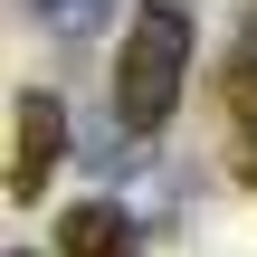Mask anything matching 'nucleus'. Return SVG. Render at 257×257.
<instances>
[{"label":"nucleus","mask_w":257,"mask_h":257,"mask_svg":"<svg viewBox=\"0 0 257 257\" xmlns=\"http://www.w3.org/2000/svg\"><path fill=\"white\" fill-rule=\"evenodd\" d=\"M10 257H48V248H10Z\"/></svg>","instance_id":"obj_7"},{"label":"nucleus","mask_w":257,"mask_h":257,"mask_svg":"<svg viewBox=\"0 0 257 257\" xmlns=\"http://www.w3.org/2000/svg\"><path fill=\"white\" fill-rule=\"evenodd\" d=\"M29 19L57 29V38H95V29L114 19V0H29Z\"/></svg>","instance_id":"obj_5"},{"label":"nucleus","mask_w":257,"mask_h":257,"mask_svg":"<svg viewBox=\"0 0 257 257\" xmlns=\"http://www.w3.org/2000/svg\"><path fill=\"white\" fill-rule=\"evenodd\" d=\"M219 105L238 114V134H257V10H238V38L219 57Z\"/></svg>","instance_id":"obj_4"},{"label":"nucleus","mask_w":257,"mask_h":257,"mask_svg":"<svg viewBox=\"0 0 257 257\" xmlns=\"http://www.w3.org/2000/svg\"><path fill=\"white\" fill-rule=\"evenodd\" d=\"M48 248H57V257H143V229H134L124 200H67Z\"/></svg>","instance_id":"obj_3"},{"label":"nucleus","mask_w":257,"mask_h":257,"mask_svg":"<svg viewBox=\"0 0 257 257\" xmlns=\"http://www.w3.org/2000/svg\"><path fill=\"white\" fill-rule=\"evenodd\" d=\"M191 57H200V19H191V0H134L124 48H114V124L153 143V134L181 114Z\"/></svg>","instance_id":"obj_1"},{"label":"nucleus","mask_w":257,"mask_h":257,"mask_svg":"<svg viewBox=\"0 0 257 257\" xmlns=\"http://www.w3.org/2000/svg\"><path fill=\"white\" fill-rule=\"evenodd\" d=\"M76 143V124H67V95H48V86H19L10 95V200L29 210V200H48V172H57V153Z\"/></svg>","instance_id":"obj_2"},{"label":"nucleus","mask_w":257,"mask_h":257,"mask_svg":"<svg viewBox=\"0 0 257 257\" xmlns=\"http://www.w3.org/2000/svg\"><path fill=\"white\" fill-rule=\"evenodd\" d=\"M238 172H248V191H257V134H248V143H238Z\"/></svg>","instance_id":"obj_6"}]
</instances>
